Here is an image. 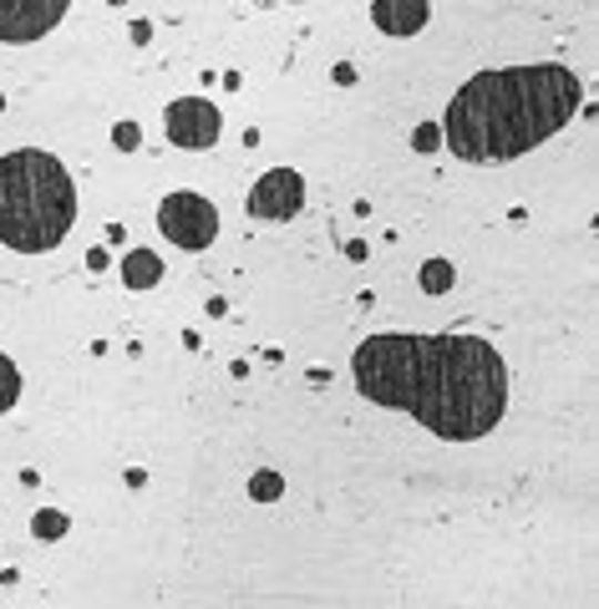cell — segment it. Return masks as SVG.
I'll list each match as a JSON object with an SVG mask.
<instances>
[{"label": "cell", "instance_id": "1", "mask_svg": "<svg viewBox=\"0 0 599 609\" xmlns=\"http://www.w3.org/2000/svg\"><path fill=\"white\" fill-rule=\"evenodd\" d=\"M356 392L407 412L443 443H478L508 417V361L483 335H366L351 351Z\"/></svg>", "mask_w": 599, "mask_h": 609}, {"label": "cell", "instance_id": "2", "mask_svg": "<svg viewBox=\"0 0 599 609\" xmlns=\"http://www.w3.org/2000/svg\"><path fill=\"white\" fill-rule=\"evenodd\" d=\"M579 108L585 82L569 67H498L453 92L443 112V143L457 163H514L569 128Z\"/></svg>", "mask_w": 599, "mask_h": 609}, {"label": "cell", "instance_id": "3", "mask_svg": "<svg viewBox=\"0 0 599 609\" xmlns=\"http://www.w3.org/2000/svg\"><path fill=\"white\" fill-rule=\"evenodd\" d=\"M77 224V183L57 153L16 148L0 158V244L51 254Z\"/></svg>", "mask_w": 599, "mask_h": 609}, {"label": "cell", "instance_id": "4", "mask_svg": "<svg viewBox=\"0 0 599 609\" xmlns=\"http://www.w3.org/2000/svg\"><path fill=\"white\" fill-rule=\"evenodd\" d=\"M158 229H163V240L179 244V250L204 254L209 244L219 240V209L204 199V193L179 189L158 203Z\"/></svg>", "mask_w": 599, "mask_h": 609}, {"label": "cell", "instance_id": "5", "mask_svg": "<svg viewBox=\"0 0 599 609\" xmlns=\"http://www.w3.org/2000/svg\"><path fill=\"white\" fill-rule=\"evenodd\" d=\"M163 128H169L173 148H189V153H204L224 138V112L209 102V97H179L163 112Z\"/></svg>", "mask_w": 599, "mask_h": 609}, {"label": "cell", "instance_id": "6", "mask_svg": "<svg viewBox=\"0 0 599 609\" xmlns=\"http://www.w3.org/2000/svg\"><path fill=\"white\" fill-rule=\"evenodd\" d=\"M72 11V0H0V41L6 47H31L51 37Z\"/></svg>", "mask_w": 599, "mask_h": 609}, {"label": "cell", "instance_id": "7", "mask_svg": "<svg viewBox=\"0 0 599 609\" xmlns=\"http://www.w3.org/2000/svg\"><path fill=\"white\" fill-rule=\"evenodd\" d=\"M305 209V179L295 168H270L260 183L250 189V214L254 219H270V224H285Z\"/></svg>", "mask_w": 599, "mask_h": 609}, {"label": "cell", "instance_id": "8", "mask_svg": "<svg viewBox=\"0 0 599 609\" xmlns=\"http://www.w3.org/2000/svg\"><path fill=\"white\" fill-rule=\"evenodd\" d=\"M372 21L382 37L407 41V37H417V31H427L432 0H372Z\"/></svg>", "mask_w": 599, "mask_h": 609}, {"label": "cell", "instance_id": "9", "mask_svg": "<svg viewBox=\"0 0 599 609\" xmlns=\"http://www.w3.org/2000/svg\"><path fill=\"white\" fill-rule=\"evenodd\" d=\"M158 280H163V260H158L153 250H132L128 260H122V285L128 290H153Z\"/></svg>", "mask_w": 599, "mask_h": 609}, {"label": "cell", "instance_id": "10", "mask_svg": "<svg viewBox=\"0 0 599 609\" xmlns=\"http://www.w3.org/2000/svg\"><path fill=\"white\" fill-rule=\"evenodd\" d=\"M16 402H21V366L0 351V417H6Z\"/></svg>", "mask_w": 599, "mask_h": 609}, {"label": "cell", "instance_id": "11", "mask_svg": "<svg viewBox=\"0 0 599 609\" xmlns=\"http://www.w3.org/2000/svg\"><path fill=\"white\" fill-rule=\"evenodd\" d=\"M453 280H457L453 260H427V264H422V290H427V295H447Z\"/></svg>", "mask_w": 599, "mask_h": 609}, {"label": "cell", "instance_id": "12", "mask_svg": "<svg viewBox=\"0 0 599 609\" xmlns=\"http://www.w3.org/2000/svg\"><path fill=\"white\" fill-rule=\"evenodd\" d=\"M67 528H72V518H67V514H57V508H41V514L31 518V534H37L41 544H51V538H61V534H67Z\"/></svg>", "mask_w": 599, "mask_h": 609}, {"label": "cell", "instance_id": "13", "mask_svg": "<svg viewBox=\"0 0 599 609\" xmlns=\"http://www.w3.org/2000/svg\"><path fill=\"white\" fill-rule=\"evenodd\" d=\"M280 493H285V478H280V473H254L250 478V498L254 503H275Z\"/></svg>", "mask_w": 599, "mask_h": 609}, {"label": "cell", "instance_id": "14", "mask_svg": "<svg viewBox=\"0 0 599 609\" xmlns=\"http://www.w3.org/2000/svg\"><path fill=\"white\" fill-rule=\"evenodd\" d=\"M143 143V128H138V122H118V128H112V148H122V153H132V148Z\"/></svg>", "mask_w": 599, "mask_h": 609}, {"label": "cell", "instance_id": "15", "mask_svg": "<svg viewBox=\"0 0 599 609\" xmlns=\"http://www.w3.org/2000/svg\"><path fill=\"white\" fill-rule=\"evenodd\" d=\"M437 143H443V128H432V122H422V128L412 132V148H417V153H432Z\"/></svg>", "mask_w": 599, "mask_h": 609}, {"label": "cell", "instance_id": "16", "mask_svg": "<svg viewBox=\"0 0 599 609\" xmlns=\"http://www.w3.org/2000/svg\"><path fill=\"white\" fill-rule=\"evenodd\" d=\"M132 41H138V47H148V41H153V26H148V21H132Z\"/></svg>", "mask_w": 599, "mask_h": 609}, {"label": "cell", "instance_id": "17", "mask_svg": "<svg viewBox=\"0 0 599 609\" xmlns=\"http://www.w3.org/2000/svg\"><path fill=\"white\" fill-rule=\"evenodd\" d=\"M336 82H341V87L356 82V67H351V61H341V67H336Z\"/></svg>", "mask_w": 599, "mask_h": 609}, {"label": "cell", "instance_id": "18", "mask_svg": "<svg viewBox=\"0 0 599 609\" xmlns=\"http://www.w3.org/2000/svg\"><path fill=\"white\" fill-rule=\"evenodd\" d=\"M87 270H108V250H92V254H87Z\"/></svg>", "mask_w": 599, "mask_h": 609}, {"label": "cell", "instance_id": "19", "mask_svg": "<svg viewBox=\"0 0 599 609\" xmlns=\"http://www.w3.org/2000/svg\"><path fill=\"white\" fill-rule=\"evenodd\" d=\"M108 6H122V0H108Z\"/></svg>", "mask_w": 599, "mask_h": 609}]
</instances>
